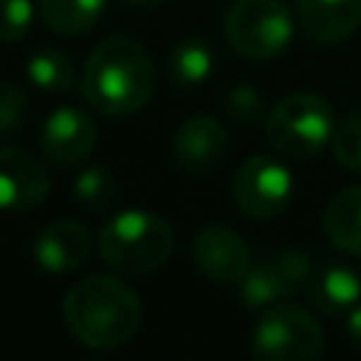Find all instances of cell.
<instances>
[{
    "label": "cell",
    "instance_id": "6da1fadb",
    "mask_svg": "<svg viewBox=\"0 0 361 361\" xmlns=\"http://www.w3.org/2000/svg\"><path fill=\"white\" fill-rule=\"evenodd\" d=\"M155 90V65L149 51L124 34L104 37L82 68V96L104 116L138 113Z\"/></svg>",
    "mask_w": 361,
    "mask_h": 361
},
{
    "label": "cell",
    "instance_id": "7a4b0ae2",
    "mask_svg": "<svg viewBox=\"0 0 361 361\" xmlns=\"http://www.w3.org/2000/svg\"><path fill=\"white\" fill-rule=\"evenodd\" d=\"M62 316L79 344L90 350H118L141 324V302L124 279L87 274L68 288Z\"/></svg>",
    "mask_w": 361,
    "mask_h": 361
},
{
    "label": "cell",
    "instance_id": "3957f363",
    "mask_svg": "<svg viewBox=\"0 0 361 361\" xmlns=\"http://www.w3.org/2000/svg\"><path fill=\"white\" fill-rule=\"evenodd\" d=\"M175 248V231L166 217L144 209H127L110 217L99 231V254L116 274L144 276L161 268Z\"/></svg>",
    "mask_w": 361,
    "mask_h": 361
},
{
    "label": "cell",
    "instance_id": "277c9868",
    "mask_svg": "<svg viewBox=\"0 0 361 361\" xmlns=\"http://www.w3.org/2000/svg\"><path fill=\"white\" fill-rule=\"evenodd\" d=\"M268 144L293 161L313 158L333 138V107L324 96L310 90L288 93L265 116Z\"/></svg>",
    "mask_w": 361,
    "mask_h": 361
},
{
    "label": "cell",
    "instance_id": "5b68a950",
    "mask_svg": "<svg viewBox=\"0 0 361 361\" xmlns=\"http://www.w3.org/2000/svg\"><path fill=\"white\" fill-rule=\"evenodd\" d=\"M324 353V333L316 316L299 305H271L251 333L257 361H316Z\"/></svg>",
    "mask_w": 361,
    "mask_h": 361
},
{
    "label": "cell",
    "instance_id": "8992f818",
    "mask_svg": "<svg viewBox=\"0 0 361 361\" xmlns=\"http://www.w3.org/2000/svg\"><path fill=\"white\" fill-rule=\"evenodd\" d=\"M228 45L245 59H271L293 37V17L282 0H234L223 23Z\"/></svg>",
    "mask_w": 361,
    "mask_h": 361
},
{
    "label": "cell",
    "instance_id": "52a82bcc",
    "mask_svg": "<svg viewBox=\"0 0 361 361\" xmlns=\"http://www.w3.org/2000/svg\"><path fill=\"white\" fill-rule=\"evenodd\" d=\"M234 206L251 220H274L279 217L290 197L293 180L282 161L271 155H248L231 180Z\"/></svg>",
    "mask_w": 361,
    "mask_h": 361
},
{
    "label": "cell",
    "instance_id": "ba28073f",
    "mask_svg": "<svg viewBox=\"0 0 361 361\" xmlns=\"http://www.w3.org/2000/svg\"><path fill=\"white\" fill-rule=\"evenodd\" d=\"M310 274H313V262L307 254L296 248L276 251L245 271V276L237 282L240 299L245 307H271L305 290L310 282Z\"/></svg>",
    "mask_w": 361,
    "mask_h": 361
},
{
    "label": "cell",
    "instance_id": "9c48e42d",
    "mask_svg": "<svg viewBox=\"0 0 361 361\" xmlns=\"http://www.w3.org/2000/svg\"><path fill=\"white\" fill-rule=\"evenodd\" d=\"M192 259L197 271L217 285H237L254 265L251 245L226 223H209L195 234Z\"/></svg>",
    "mask_w": 361,
    "mask_h": 361
},
{
    "label": "cell",
    "instance_id": "30bf717a",
    "mask_svg": "<svg viewBox=\"0 0 361 361\" xmlns=\"http://www.w3.org/2000/svg\"><path fill=\"white\" fill-rule=\"evenodd\" d=\"M51 175L39 158L23 147H0V209L31 212L45 203Z\"/></svg>",
    "mask_w": 361,
    "mask_h": 361
},
{
    "label": "cell",
    "instance_id": "8fae6325",
    "mask_svg": "<svg viewBox=\"0 0 361 361\" xmlns=\"http://www.w3.org/2000/svg\"><path fill=\"white\" fill-rule=\"evenodd\" d=\"M96 141H99V130L93 116L71 104L56 107L39 130V144L45 158H51L59 166H76L87 161L90 152L96 149Z\"/></svg>",
    "mask_w": 361,
    "mask_h": 361
},
{
    "label": "cell",
    "instance_id": "7c38bea8",
    "mask_svg": "<svg viewBox=\"0 0 361 361\" xmlns=\"http://www.w3.org/2000/svg\"><path fill=\"white\" fill-rule=\"evenodd\" d=\"M90 251H93V234L87 231V226H82L79 220H71V217L42 226L31 245L34 262L45 274H56V276L82 268L87 262Z\"/></svg>",
    "mask_w": 361,
    "mask_h": 361
},
{
    "label": "cell",
    "instance_id": "4fadbf2b",
    "mask_svg": "<svg viewBox=\"0 0 361 361\" xmlns=\"http://www.w3.org/2000/svg\"><path fill=\"white\" fill-rule=\"evenodd\" d=\"M228 149V135L220 118L209 113H195L189 116L172 138V155L175 164L183 166L186 172H206L217 166L226 158Z\"/></svg>",
    "mask_w": 361,
    "mask_h": 361
},
{
    "label": "cell",
    "instance_id": "5bb4252c",
    "mask_svg": "<svg viewBox=\"0 0 361 361\" xmlns=\"http://www.w3.org/2000/svg\"><path fill=\"white\" fill-rule=\"evenodd\" d=\"M296 23L319 45H338L361 25V0H296Z\"/></svg>",
    "mask_w": 361,
    "mask_h": 361
},
{
    "label": "cell",
    "instance_id": "9a60e30c",
    "mask_svg": "<svg viewBox=\"0 0 361 361\" xmlns=\"http://www.w3.org/2000/svg\"><path fill=\"white\" fill-rule=\"evenodd\" d=\"M307 296L313 307L324 316H347L361 302V276L338 262L313 268L307 282Z\"/></svg>",
    "mask_w": 361,
    "mask_h": 361
},
{
    "label": "cell",
    "instance_id": "2e32d148",
    "mask_svg": "<svg viewBox=\"0 0 361 361\" xmlns=\"http://www.w3.org/2000/svg\"><path fill=\"white\" fill-rule=\"evenodd\" d=\"M322 228L336 248L361 257V183L341 189L324 206Z\"/></svg>",
    "mask_w": 361,
    "mask_h": 361
},
{
    "label": "cell",
    "instance_id": "e0dca14e",
    "mask_svg": "<svg viewBox=\"0 0 361 361\" xmlns=\"http://www.w3.org/2000/svg\"><path fill=\"white\" fill-rule=\"evenodd\" d=\"M104 6L107 0H37V14L48 31L79 37L102 20Z\"/></svg>",
    "mask_w": 361,
    "mask_h": 361
},
{
    "label": "cell",
    "instance_id": "ac0fdd59",
    "mask_svg": "<svg viewBox=\"0 0 361 361\" xmlns=\"http://www.w3.org/2000/svg\"><path fill=\"white\" fill-rule=\"evenodd\" d=\"M212 71H214V51L200 37L180 39L166 54V73H169L172 85L180 90L203 85L212 76Z\"/></svg>",
    "mask_w": 361,
    "mask_h": 361
},
{
    "label": "cell",
    "instance_id": "d6986e66",
    "mask_svg": "<svg viewBox=\"0 0 361 361\" xmlns=\"http://www.w3.org/2000/svg\"><path fill=\"white\" fill-rule=\"evenodd\" d=\"M25 73H28V82L42 90V93H68L76 82V65L73 59L62 51V48H54V45H45V48H37L28 62H25Z\"/></svg>",
    "mask_w": 361,
    "mask_h": 361
},
{
    "label": "cell",
    "instance_id": "ffe728a7",
    "mask_svg": "<svg viewBox=\"0 0 361 361\" xmlns=\"http://www.w3.org/2000/svg\"><path fill=\"white\" fill-rule=\"evenodd\" d=\"M73 195L87 212L102 214L116 200V178L107 166H85L73 180Z\"/></svg>",
    "mask_w": 361,
    "mask_h": 361
},
{
    "label": "cell",
    "instance_id": "44dd1931",
    "mask_svg": "<svg viewBox=\"0 0 361 361\" xmlns=\"http://www.w3.org/2000/svg\"><path fill=\"white\" fill-rule=\"evenodd\" d=\"M226 113L240 124H257L259 118L265 121L268 107H265L262 93L254 85H234L226 93Z\"/></svg>",
    "mask_w": 361,
    "mask_h": 361
},
{
    "label": "cell",
    "instance_id": "7402d4cb",
    "mask_svg": "<svg viewBox=\"0 0 361 361\" xmlns=\"http://www.w3.org/2000/svg\"><path fill=\"white\" fill-rule=\"evenodd\" d=\"M28 118V96L20 85L0 82V138L14 135Z\"/></svg>",
    "mask_w": 361,
    "mask_h": 361
},
{
    "label": "cell",
    "instance_id": "603a6c76",
    "mask_svg": "<svg viewBox=\"0 0 361 361\" xmlns=\"http://www.w3.org/2000/svg\"><path fill=\"white\" fill-rule=\"evenodd\" d=\"M333 155L344 169L361 172V113L350 116L333 133Z\"/></svg>",
    "mask_w": 361,
    "mask_h": 361
},
{
    "label": "cell",
    "instance_id": "cb8c5ba5",
    "mask_svg": "<svg viewBox=\"0 0 361 361\" xmlns=\"http://www.w3.org/2000/svg\"><path fill=\"white\" fill-rule=\"evenodd\" d=\"M34 20L31 0H0V42H17L28 34Z\"/></svg>",
    "mask_w": 361,
    "mask_h": 361
},
{
    "label": "cell",
    "instance_id": "d4e9b609",
    "mask_svg": "<svg viewBox=\"0 0 361 361\" xmlns=\"http://www.w3.org/2000/svg\"><path fill=\"white\" fill-rule=\"evenodd\" d=\"M344 330H347L350 344L361 350V305H358V307H353V310L347 313V324H344Z\"/></svg>",
    "mask_w": 361,
    "mask_h": 361
},
{
    "label": "cell",
    "instance_id": "484cf974",
    "mask_svg": "<svg viewBox=\"0 0 361 361\" xmlns=\"http://www.w3.org/2000/svg\"><path fill=\"white\" fill-rule=\"evenodd\" d=\"M124 3H130V6H158L161 0H124Z\"/></svg>",
    "mask_w": 361,
    "mask_h": 361
}]
</instances>
